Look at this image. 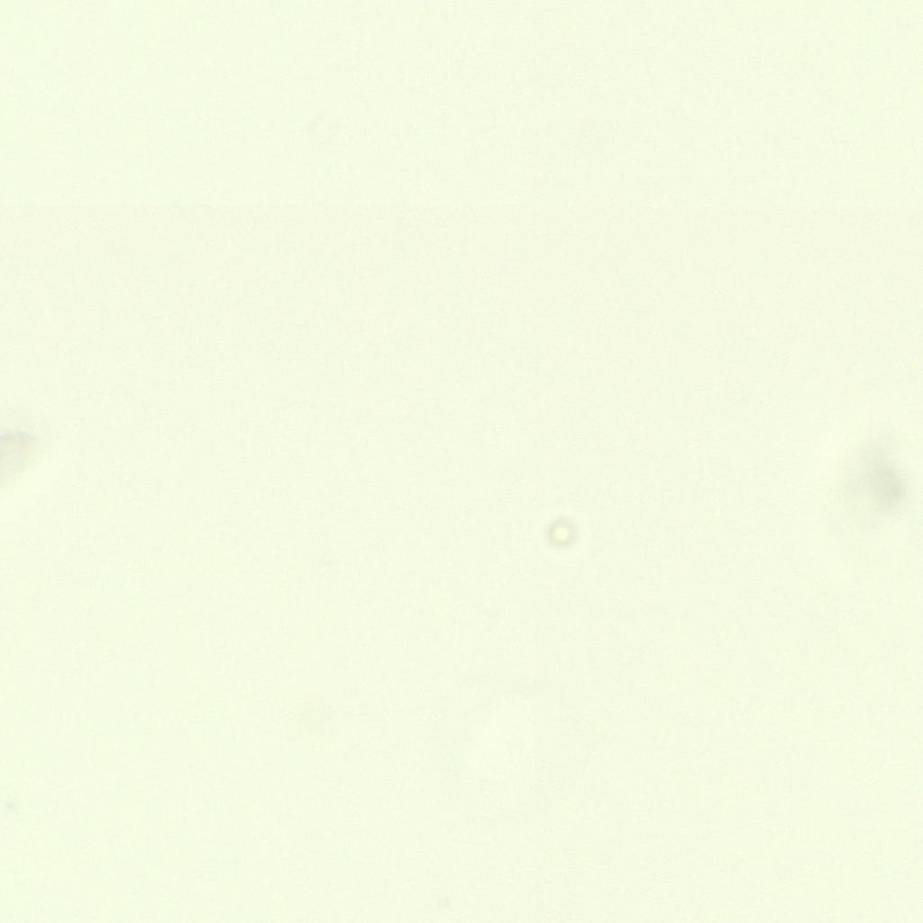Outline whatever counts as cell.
<instances>
[{"label": "cell", "instance_id": "obj_1", "mask_svg": "<svg viewBox=\"0 0 923 923\" xmlns=\"http://www.w3.org/2000/svg\"><path fill=\"white\" fill-rule=\"evenodd\" d=\"M862 476L866 490L881 508L888 509L900 502L903 483L882 456L874 454L869 458Z\"/></svg>", "mask_w": 923, "mask_h": 923}]
</instances>
